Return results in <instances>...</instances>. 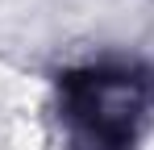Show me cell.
<instances>
[{"label": "cell", "mask_w": 154, "mask_h": 150, "mask_svg": "<svg viewBox=\"0 0 154 150\" xmlns=\"http://www.w3.org/2000/svg\"><path fill=\"white\" fill-rule=\"evenodd\" d=\"M150 104V83L133 71H79L63 79V113L79 150H125Z\"/></svg>", "instance_id": "cell-1"}]
</instances>
